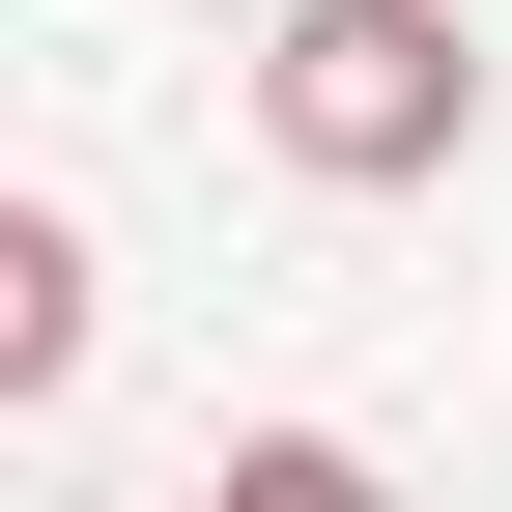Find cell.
<instances>
[{"mask_svg": "<svg viewBox=\"0 0 512 512\" xmlns=\"http://www.w3.org/2000/svg\"><path fill=\"white\" fill-rule=\"evenodd\" d=\"M484 29L512 0H285V29H256V143H285L313 200H427V171L484 143Z\"/></svg>", "mask_w": 512, "mask_h": 512, "instance_id": "6da1fadb", "label": "cell"}, {"mask_svg": "<svg viewBox=\"0 0 512 512\" xmlns=\"http://www.w3.org/2000/svg\"><path fill=\"white\" fill-rule=\"evenodd\" d=\"M0 399H86V200H0Z\"/></svg>", "mask_w": 512, "mask_h": 512, "instance_id": "7a4b0ae2", "label": "cell"}]
</instances>
